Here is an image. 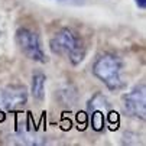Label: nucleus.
Segmentation results:
<instances>
[{
    "instance_id": "nucleus-4",
    "label": "nucleus",
    "mask_w": 146,
    "mask_h": 146,
    "mask_svg": "<svg viewBox=\"0 0 146 146\" xmlns=\"http://www.w3.org/2000/svg\"><path fill=\"white\" fill-rule=\"evenodd\" d=\"M123 109L126 114L145 120L146 117V93L145 86H136L130 93L123 96Z\"/></svg>"
},
{
    "instance_id": "nucleus-8",
    "label": "nucleus",
    "mask_w": 146,
    "mask_h": 146,
    "mask_svg": "<svg viewBox=\"0 0 146 146\" xmlns=\"http://www.w3.org/2000/svg\"><path fill=\"white\" fill-rule=\"evenodd\" d=\"M135 3L139 9H142V10L146 9V0H135Z\"/></svg>"
},
{
    "instance_id": "nucleus-7",
    "label": "nucleus",
    "mask_w": 146,
    "mask_h": 146,
    "mask_svg": "<svg viewBox=\"0 0 146 146\" xmlns=\"http://www.w3.org/2000/svg\"><path fill=\"white\" fill-rule=\"evenodd\" d=\"M107 113H104V109H96L90 113L91 114V126L96 132H101L104 129V119H106L104 114H107Z\"/></svg>"
},
{
    "instance_id": "nucleus-5",
    "label": "nucleus",
    "mask_w": 146,
    "mask_h": 146,
    "mask_svg": "<svg viewBox=\"0 0 146 146\" xmlns=\"http://www.w3.org/2000/svg\"><path fill=\"white\" fill-rule=\"evenodd\" d=\"M28 101V90L23 86H9L0 88V110L12 111Z\"/></svg>"
},
{
    "instance_id": "nucleus-6",
    "label": "nucleus",
    "mask_w": 146,
    "mask_h": 146,
    "mask_svg": "<svg viewBox=\"0 0 146 146\" xmlns=\"http://www.w3.org/2000/svg\"><path fill=\"white\" fill-rule=\"evenodd\" d=\"M45 81H46V77H45L44 72H35L32 75L31 93H32L33 98L38 100V101H42L44 97H45Z\"/></svg>"
},
{
    "instance_id": "nucleus-3",
    "label": "nucleus",
    "mask_w": 146,
    "mask_h": 146,
    "mask_svg": "<svg viewBox=\"0 0 146 146\" xmlns=\"http://www.w3.org/2000/svg\"><path fill=\"white\" fill-rule=\"evenodd\" d=\"M16 44L19 49L22 51L29 59L36 61V62H46L45 52L40 45V39L36 32L28 28H19L16 31Z\"/></svg>"
},
{
    "instance_id": "nucleus-2",
    "label": "nucleus",
    "mask_w": 146,
    "mask_h": 146,
    "mask_svg": "<svg viewBox=\"0 0 146 146\" xmlns=\"http://www.w3.org/2000/svg\"><path fill=\"white\" fill-rule=\"evenodd\" d=\"M120 71H121V61L113 54L100 55L93 65V74L101 82H104V86L111 91L120 90L123 87Z\"/></svg>"
},
{
    "instance_id": "nucleus-1",
    "label": "nucleus",
    "mask_w": 146,
    "mask_h": 146,
    "mask_svg": "<svg viewBox=\"0 0 146 146\" xmlns=\"http://www.w3.org/2000/svg\"><path fill=\"white\" fill-rule=\"evenodd\" d=\"M49 48L55 55H65L72 65H78L86 56L82 40L68 28L59 29L49 40Z\"/></svg>"
},
{
    "instance_id": "nucleus-9",
    "label": "nucleus",
    "mask_w": 146,
    "mask_h": 146,
    "mask_svg": "<svg viewBox=\"0 0 146 146\" xmlns=\"http://www.w3.org/2000/svg\"><path fill=\"white\" fill-rule=\"evenodd\" d=\"M58 2H67V0H58ZM84 0H77V3H82Z\"/></svg>"
}]
</instances>
